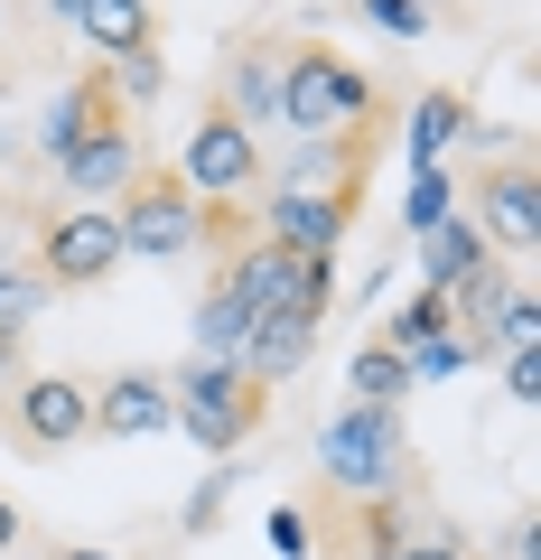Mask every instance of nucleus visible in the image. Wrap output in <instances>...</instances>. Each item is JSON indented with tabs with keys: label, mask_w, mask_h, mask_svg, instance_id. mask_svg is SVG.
Instances as JSON below:
<instances>
[{
	"label": "nucleus",
	"mask_w": 541,
	"mask_h": 560,
	"mask_svg": "<svg viewBox=\"0 0 541 560\" xmlns=\"http://www.w3.org/2000/svg\"><path fill=\"white\" fill-rule=\"evenodd\" d=\"M504 393H514V401H541V355H504Z\"/></svg>",
	"instance_id": "obj_31"
},
{
	"label": "nucleus",
	"mask_w": 541,
	"mask_h": 560,
	"mask_svg": "<svg viewBox=\"0 0 541 560\" xmlns=\"http://www.w3.org/2000/svg\"><path fill=\"white\" fill-rule=\"evenodd\" d=\"M477 224L495 253H514V261H532L541 253V178H532V160H504V168H485L477 178Z\"/></svg>",
	"instance_id": "obj_10"
},
{
	"label": "nucleus",
	"mask_w": 541,
	"mask_h": 560,
	"mask_svg": "<svg viewBox=\"0 0 541 560\" xmlns=\"http://www.w3.org/2000/svg\"><path fill=\"white\" fill-rule=\"evenodd\" d=\"M271 551H281V560H308V514H271Z\"/></svg>",
	"instance_id": "obj_32"
},
{
	"label": "nucleus",
	"mask_w": 541,
	"mask_h": 560,
	"mask_svg": "<svg viewBox=\"0 0 541 560\" xmlns=\"http://www.w3.org/2000/svg\"><path fill=\"white\" fill-rule=\"evenodd\" d=\"M364 215V178L355 187H261V234L290 253H337Z\"/></svg>",
	"instance_id": "obj_9"
},
{
	"label": "nucleus",
	"mask_w": 541,
	"mask_h": 560,
	"mask_svg": "<svg viewBox=\"0 0 541 560\" xmlns=\"http://www.w3.org/2000/svg\"><path fill=\"white\" fill-rule=\"evenodd\" d=\"M243 327H252V318H243V308L224 300V290H205V308H197V346H205V355H224V364H234V355H243Z\"/></svg>",
	"instance_id": "obj_25"
},
{
	"label": "nucleus",
	"mask_w": 541,
	"mask_h": 560,
	"mask_svg": "<svg viewBox=\"0 0 541 560\" xmlns=\"http://www.w3.org/2000/svg\"><path fill=\"white\" fill-rule=\"evenodd\" d=\"M281 47L290 38H243L215 75V113H234L243 131H271L281 121Z\"/></svg>",
	"instance_id": "obj_12"
},
{
	"label": "nucleus",
	"mask_w": 541,
	"mask_h": 560,
	"mask_svg": "<svg viewBox=\"0 0 541 560\" xmlns=\"http://www.w3.org/2000/svg\"><path fill=\"white\" fill-rule=\"evenodd\" d=\"M10 364H20V337H0V374H10Z\"/></svg>",
	"instance_id": "obj_36"
},
{
	"label": "nucleus",
	"mask_w": 541,
	"mask_h": 560,
	"mask_svg": "<svg viewBox=\"0 0 541 560\" xmlns=\"http://www.w3.org/2000/svg\"><path fill=\"white\" fill-rule=\"evenodd\" d=\"M485 346H504V355H541V300H532V280H514V290H504Z\"/></svg>",
	"instance_id": "obj_22"
},
{
	"label": "nucleus",
	"mask_w": 541,
	"mask_h": 560,
	"mask_svg": "<svg viewBox=\"0 0 541 560\" xmlns=\"http://www.w3.org/2000/svg\"><path fill=\"white\" fill-rule=\"evenodd\" d=\"M168 430V374H103L94 393V440H160Z\"/></svg>",
	"instance_id": "obj_13"
},
{
	"label": "nucleus",
	"mask_w": 541,
	"mask_h": 560,
	"mask_svg": "<svg viewBox=\"0 0 541 560\" xmlns=\"http://www.w3.org/2000/svg\"><path fill=\"white\" fill-rule=\"evenodd\" d=\"M10 551H20V504L0 495V560H10Z\"/></svg>",
	"instance_id": "obj_33"
},
{
	"label": "nucleus",
	"mask_w": 541,
	"mask_h": 560,
	"mask_svg": "<svg viewBox=\"0 0 541 560\" xmlns=\"http://www.w3.org/2000/svg\"><path fill=\"white\" fill-rule=\"evenodd\" d=\"M121 271V224L113 206H66L38 224V280L47 290H103Z\"/></svg>",
	"instance_id": "obj_7"
},
{
	"label": "nucleus",
	"mask_w": 541,
	"mask_h": 560,
	"mask_svg": "<svg viewBox=\"0 0 541 560\" xmlns=\"http://www.w3.org/2000/svg\"><path fill=\"white\" fill-rule=\"evenodd\" d=\"M430 337H448V300H439V290H411V300L383 318V346H392V355H411V346H430Z\"/></svg>",
	"instance_id": "obj_21"
},
{
	"label": "nucleus",
	"mask_w": 541,
	"mask_h": 560,
	"mask_svg": "<svg viewBox=\"0 0 541 560\" xmlns=\"http://www.w3.org/2000/svg\"><path fill=\"white\" fill-rule=\"evenodd\" d=\"M364 20H374L383 38H430V20H439V10H430V0H364Z\"/></svg>",
	"instance_id": "obj_28"
},
{
	"label": "nucleus",
	"mask_w": 541,
	"mask_h": 560,
	"mask_svg": "<svg viewBox=\"0 0 541 560\" xmlns=\"http://www.w3.org/2000/svg\"><path fill=\"white\" fill-rule=\"evenodd\" d=\"M485 261H495V243H485L467 215H448V224H430V234H421V280L439 290V300L458 290V280H477Z\"/></svg>",
	"instance_id": "obj_18"
},
{
	"label": "nucleus",
	"mask_w": 541,
	"mask_h": 560,
	"mask_svg": "<svg viewBox=\"0 0 541 560\" xmlns=\"http://www.w3.org/2000/svg\"><path fill=\"white\" fill-rule=\"evenodd\" d=\"M103 121H131V113L103 94V66H94V75H75V84H66V94L38 113V150H47V160H66L84 131H103Z\"/></svg>",
	"instance_id": "obj_16"
},
{
	"label": "nucleus",
	"mask_w": 541,
	"mask_h": 560,
	"mask_svg": "<svg viewBox=\"0 0 541 560\" xmlns=\"http://www.w3.org/2000/svg\"><path fill=\"white\" fill-rule=\"evenodd\" d=\"M411 383H448V374H467V364H477V346L458 337V327H448V337H430V346H411Z\"/></svg>",
	"instance_id": "obj_26"
},
{
	"label": "nucleus",
	"mask_w": 541,
	"mask_h": 560,
	"mask_svg": "<svg viewBox=\"0 0 541 560\" xmlns=\"http://www.w3.org/2000/svg\"><path fill=\"white\" fill-rule=\"evenodd\" d=\"M318 477L337 486V495H355V504L411 495L421 467H411V440H401V411H383V401H345V411L318 430Z\"/></svg>",
	"instance_id": "obj_3"
},
{
	"label": "nucleus",
	"mask_w": 541,
	"mask_h": 560,
	"mask_svg": "<svg viewBox=\"0 0 541 560\" xmlns=\"http://www.w3.org/2000/svg\"><path fill=\"white\" fill-rule=\"evenodd\" d=\"M47 560H121V551H94V541H57Z\"/></svg>",
	"instance_id": "obj_34"
},
{
	"label": "nucleus",
	"mask_w": 541,
	"mask_h": 560,
	"mask_svg": "<svg viewBox=\"0 0 541 560\" xmlns=\"http://www.w3.org/2000/svg\"><path fill=\"white\" fill-rule=\"evenodd\" d=\"M113 224H121V261H187V253H205V206L187 197L178 168H141V178L113 197Z\"/></svg>",
	"instance_id": "obj_5"
},
{
	"label": "nucleus",
	"mask_w": 541,
	"mask_h": 560,
	"mask_svg": "<svg viewBox=\"0 0 541 560\" xmlns=\"http://www.w3.org/2000/svg\"><path fill=\"white\" fill-rule=\"evenodd\" d=\"M411 393H421V383H411V364H401L383 337H364L355 355H345V401H383V411H401Z\"/></svg>",
	"instance_id": "obj_19"
},
{
	"label": "nucleus",
	"mask_w": 541,
	"mask_h": 560,
	"mask_svg": "<svg viewBox=\"0 0 541 560\" xmlns=\"http://www.w3.org/2000/svg\"><path fill=\"white\" fill-rule=\"evenodd\" d=\"M458 131H467V94H448V84H439V94H421V103H411V121H401V140H411V160H421V168H439V150Z\"/></svg>",
	"instance_id": "obj_20"
},
{
	"label": "nucleus",
	"mask_w": 541,
	"mask_h": 560,
	"mask_svg": "<svg viewBox=\"0 0 541 560\" xmlns=\"http://www.w3.org/2000/svg\"><path fill=\"white\" fill-rule=\"evenodd\" d=\"M38 308H47V280H28L20 261H0V337H20V346H28Z\"/></svg>",
	"instance_id": "obj_24"
},
{
	"label": "nucleus",
	"mask_w": 541,
	"mask_h": 560,
	"mask_svg": "<svg viewBox=\"0 0 541 560\" xmlns=\"http://www.w3.org/2000/svg\"><path fill=\"white\" fill-rule=\"evenodd\" d=\"M47 10H57V20H66V28H75V10H84V0H47Z\"/></svg>",
	"instance_id": "obj_35"
},
{
	"label": "nucleus",
	"mask_w": 541,
	"mask_h": 560,
	"mask_svg": "<svg viewBox=\"0 0 541 560\" xmlns=\"http://www.w3.org/2000/svg\"><path fill=\"white\" fill-rule=\"evenodd\" d=\"M383 121V84L345 57L337 38H290L281 47V131L299 140H355Z\"/></svg>",
	"instance_id": "obj_1"
},
{
	"label": "nucleus",
	"mask_w": 541,
	"mask_h": 560,
	"mask_svg": "<svg viewBox=\"0 0 541 560\" xmlns=\"http://www.w3.org/2000/svg\"><path fill=\"white\" fill-rule=\"evenodd\" d=\"M224 495H234V458H224L215 477L197 486V504H187V533H215V514H224Z\"/></svg>",
	"instance_id": "obj_30"
},
{
	"label": "nucleus",
	"mask_w": 541,
	"mask_h": 560,
	"mask_svg": "<svg viewBox=\"0 0 541 560\" xmlns=\"http://www.w3.org/2000/svg\"><path fill=\"white\" fill-rule=\"evenodd\" d=\"M160 84H168V66H160V57H103V94H113L121 113L160 103Z\"/></svg>",
	"instance_id": "obj_23"
},
{
	"label": "nucleus",
	"mask_w": 541,
	"mask_h": 560,
	"mask_svg": "<svg viewBox=\"0 0 541 560\" xmlns=\"http://www.w3.org/2000/svg\"><path fill=\"white\" fill-rule=\"evenodd\" d=\"M448 215H458L448 178H439V168H421V178H411V206H401V224H411V234H430V224H448Z\"/></svg>",
	"instance_id": "obj_27"
},
{
	"label": "nucleus",
	"mask_w": 541,
	"mask_h": 560,
	"mask_svg": "<svg viewBox=\"0 0 541 560\" xmlns=\"http://www.w3.org/2000/svg\"><path fill=\"white\" fill-rule=\"evenodd\" d=\"M47 168H57V187H66L75 206H113L150 160H141V131H131V121H103V131H84L75 150H66V160H47Z\"/></svg>",
	"instance_id": "obj_11"
},
{
	"label": "nucleus",
	"mask_w": 541,
	"mask_h": 560,
	"mask_svg": "<svg viewBox=\"0 0 541 560\" xmlns=\"http://www.w3.org/2000/svg\"><path fill=\"white\" fill-rule=\"evenodd\" d=\"M383 560H477V551H467V533H448V523H421V533L392 541Z\"/></svg>",
	"instance_id": "obj_29"
},
{
	"label": "nucleus",
	"mask_w": 541,
	"mask_h": 560,
	"mask_svg": "<svg viewBox=\"0 0 541 560\" xmlns=\"http://www.w3.org/2000/svg\"><path fill=\"white\" fill-rule=\"evenodd\" d=\"M261 420H271V383H252L243 364H224V355L178 364V383H168V430H187L205 458H234Z\"/></svg>",
	"instance_id": "obj_4"
},
{
	"label": "nucleus",
	"mask_w": 541,
	"mask_h": 560,
	"mask_svg": "<svg viewBox=\"0 0 541 560\" xmlns=\"http://www.w3.org/2000/svg\"><path fill=\"white\" fill-rule=\"evenodd\" d=\"M0 430H10V448H28V458H57V448L94 440V383L28 374L20 393H10V411H0Z\"/></svg>",
	"instance_id": "obj_8"
},
{
	"label": "nucleus",
	"mask_w": 541,
	"mask_h": 560,
	"mask_svg": "<svg viewBox=\"0 0 541 560\" xmlns=\"http://www.w3.org/2000/svg\"><path fill=\"white\" fill-rule=\"evenodd\" d=\"M178 178H187V197H197V206L252 197V187H261V131H243L234 113H215V103H205L197 131L178 140Z\"/></svg>",
	"instance_id": "obj_6"
},
{
	"label": "nucleus",
	"mask_w": 541,
	"mask_h": 560,
	"mask_svg": "<svg viewBox=\"0 0 541 560\" xmlns=\"http://www.w3.org/2000/svg\"><path fill=\"white\" fill-rule=\"evenodd\" d=\"M205 290H224L243 318H271V308L327 318V300H337V253H290V243L252 234V243H224L215 253V280Z\"/></svg>",
	"instance_id": "obj_2"
},
{
	"label": "nucleus",
	"mask_w": 541,
	"mask_h": 560,
	"mask_svg": "<svg viewBox=\"0 0 541 560\" xmlns=\"http://www.w3.org/2000/svg\"><path fill=\"white\" fill-rule=\"evenodd\" d=\"M364 168H374V131H355V140H299L281 168H261V187H355Z\"/></svg>",
	"instance_id": "obj_15"
},
{
	"label": "nucleus",
	"mask_w": 541,
	"mask_h": 560,
	"mask_svg": "<svg viewBox=\"0 0 541 560\" xmlns=\"http://www.w3.org/2000/svg\"><path fill=\"white\" fill-rule=\"evenodd\" d=\"M308 346H318V318H299V308H271V318H252V327H243V374H252V383H290V374H299V364H308Z\"/></svg>",
	"instance_id": "obj_14"
},
{
	"label": "nucleus",
	"mask_w": 541,
	"mask_h": 560,
	"mask_svg": "<svg viewBox=\"0 0 541 560\" xmlns=\"http://www.w3.org/2000/svg\"><path fill=\"white\" fill-rule=\"evenodd\" d=\"M75 28H84L94 57H150V47H160V10H150V0H84Z\"/></svg>",
	"instance_id": "obj_17"
}]
</instances>
